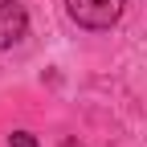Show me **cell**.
<instances>
[{"label": "cell", "mask_w": 147, "mask_h": 147, "mask_svg": "<svg viewBox=\"0 0 147 147\" xmlns=\"http://www.w3.org/2000/svg\"><path fill=\"white\" fill-rule=\"evenodd\" d=\"M65 12L82 29H110L123 16V0H65Z\"/></svg>", "instance_id": "6da1fadb"}, {"label": "cell", "mask_w": 147, "mask_h": 147, "mask_svg": "<svg viewBox=\"0 0 147 147\" xmlns=\"http://www.w3.org/2000/svg\"><path fill=\"white\" fill-rule=\"evenodd\" d=\"M29 33V12L16 0H0V49H12Z\"/></svg>", "instance_id": "7a4b0ae2"}, {"label": "cell", "mask_w": 147, "mask_h": 147, "mask_svg": "<svg viewBox=\"0 0 147 147\" xmlns=\"http://www.w3.org/2000/svg\"><path fill=\"white\" fill-rule=\"evenodd\" d=\"M8 147H37V139H33L29 131H12V135H8Z\"/></svg>", "instance_id": "3957f363"}]
</instances>
